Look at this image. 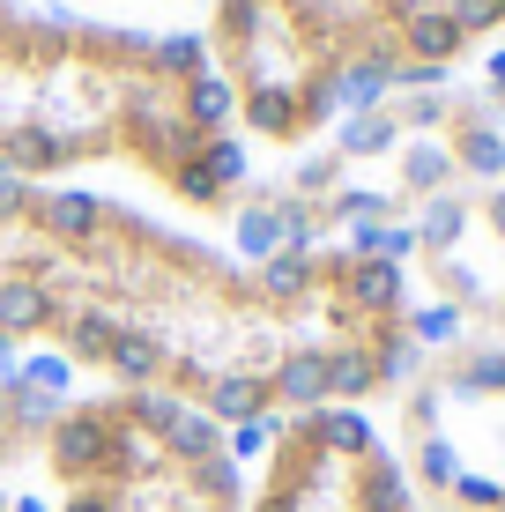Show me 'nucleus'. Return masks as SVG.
Segmentation results:
<instances>
[{
  "instance_id": "nucleus-1",
  "label": "nucleus",
  "mask_w": 505,
  "mask_h": 512,
  "mask_svg": "<svg viewBox=\"0 0 505 512\" xmlns=\"http://www.w3.org/2000/svg\"><path fill=\"white\" fill-rule=\"evenodd\" d=\"M38 453L60 490L45 512H246L253 498L231 431L164 386L60 401Z\"/></svg>"
},
{
  "instance_id": "nucleus-2",
  "label": "nucleus",
  "mask_w": 505,
  "mask_h": 512,
  "mask_svg": "<svg viewBox=\"0 0 505 512\" xmlns=\"http://www.w3.org/2000/svg\"><path fill=\"white\" fill-rule=\"evenodd\" d=\"M394 461L416 505L431 512H505V349L461 342L424 349L416 379L402 386Z\"/></svg>"
},
{
  "instance_id": "nucleus-3",
  "label": "nucleus",
  "mask_w": 505,
  "mask_h": 512,
  "mask_svg": "<svg viewBox=\"0 0 505 512\" xmlns=\"http://www.w3.org/2000/svg\"><path fill=\"white\" fill-rule=\"evenodd\" d=\"M416 490L364 409L283 416L246 512H409Z\"/></svg>"
},
{
  "instance_id": "nucleus-4",
  "label": "nucleus",
  "mask_w": 505,
  "mask_h": 512,
  "mask_svg": "<svg viewBox=\"0 0 505 512\" xmlns=\"http://www.w3.org/2000/svg\"><path fill=\"white\" fill-rule=\"evenodd\" d=\"M446 149H454L461 179H476V186H505V127H498L491 112L461 104V112L446 119Z\"/></svg>"
},
{
  "instance_id": "nucleus-5",
  "label": "nucleus",
  "mask_w": 505,
  "mask_h": 512,
  "mask_svg": "<svg viewBox=\"0 0 505 512\" xmlns=\"http://www.w3.org/2000/svg\"><path fill=\"white\" fill-rule=\"evenodd\" d=\"M454 186H461L454 149H446L439 134H409L402 141V193H394V201H439V193H454Z\"/></svg>"
},
{
  "instance_id": "nucleus-6",
  "label": "nucleus",
  "mask_w": 505,
  "mask_h": 512,
  "mask_svg": "<svg viewBox=\"0 0 505 512\" xmlns=\"http://www.w3.org/2000/svg\"><path fill=\"white\" fill-rule=\"evenodd\" d=\"M179 112H186V127H194L201 141L238 134V82L223 75V67H208V75L179 82Z\"/></svg>"
},
{
  "instance_id": "nucleus-7",
  "label": "nucleus",
  "mask_w": 505,
  "mask_h": 512,
  "mask_svg": "<svg viewBox=\"0 0 505 512\" xmlns=\"http://www.w3.org/2000/svg\"><path fill=\"white\" fill-rule=\"evenodd\" d=\"M238 119H246V141H298V90L253 82L238 90Z\"/></svg>"
},
{
  "instance_id": "nucleus-8",
  "label": "nucleus",
  "mask_w": 505,
  "mask_h": 512,
  "mask_svg": "<svg viewBox=\"0 0 505 512\" xmlns=\"http://www.w3.org/2000/svg\"><path fill=\"white\" fill-rule=\"evenodd\" d=\"M394 45H402V60H424V67H454L461 60V30L446 23V8L402 15V23H394Z\"/></svg>"
},
{
  "instance_id": "nucleus-9",
  "label": "nucleus",
  "mask_w": 505,
  "mask_h": 512,
  "mask_svg": "<svg viewBox=\"0 0 505 512\" xmlns=\"http://www.w3.org/2000/svg\"><path fill=\"white\" fill-rule=\"evenodd\" d=\"M149 67L164 82H194V75L216 67V38H208V30H164V38L149 45Z\"/></svg>"
},
{
  "instance_id": "nucleus-10",
  "label": "nucleus",
  "mask_w": 505,
  "mask_h": 512,
  "mask_svg": "<svg viewBox=\"0 0 505 512\" xmlns=\"http://www.w3.org/2000/svg\"><path fill=\"white\" fill-rule=\"evenodd\" d=\"M275 15H283L275 0H223V8H216V45H223V60H246Z\"/></svg>"
},
{
  "instance_id": "nucleus-11",
  "label": "nucleus",
  "mask_w": 505,
  "mask_h": 512,
  "mask_svg": "<svg viewBox=\"0 0 505 512\" xmlns=\"http://www.w3.org/2000/svg\"><path fill=\"white\" fill-rule=\"evenodd\" d=\"M402 141H409V134L394 127V112H357V119H342L335 156H342V164H357V156H394Z\"/></svg>"
},
{
  "instance_id": "nucleus-12",
  "label": "nucleus",
  "mask_w": 505,
  "mask_h": 512,
  "mask_svg": "<svg viewBox=\"0 0 505 512\" xmlns=\"http://www.w3.org/2000/svg\"><path fill=\"white\" fill-rule=\"evenodd\" d=\"M439 8H446V23L461 30V45L468 38H491V30L505 23V0H439Z\"/></svg>"
},
{
  "instance_id": "nucleus-13",
  "label": "nucleus",
  "mask_w": 505,
  "mask_h": 512,
  "mask_svg": "<svg viewBox=\"0 0 505 512\" xmlns=\"http://www.w3.org/2000/svg\"><path fill=\"white\" fill-rule=\"evenodd\" d=\"M387 112H394V127H402V134H446L454 104H446V97H402V104H387Z\"/></svg>"
},
{
  "instance_id": "nucleus-14",
  "label": "nucleus",
  "mask_w": 505,
  "mask_h": 512,
  "mask_svg": "<svg viewBox=\"0 0 505 512\" xmlns=\"http://www.w3.org/2000/svg\"><path fill=\"white\" fill-rule=\"evenodd\" d=\"M483 231H491V238H505V186H491V193H483Z\"/></svg>"
},
{
  "instance_id": "nucleus-15",
  "label": "nucleus",
  "mask_w": 505,
  "mask_h": 512,
  "mask_svg": "<svg viewBox=\"0 0 505 512\" xmlns=\"http://www.w3.org/2000/svg\"><path fill=\"white\" fill-rule=\"evenodd\" d=\"M483 82H491V90L505 82V45H491V52H483Z\"/></svg>"
}]
</instances>
